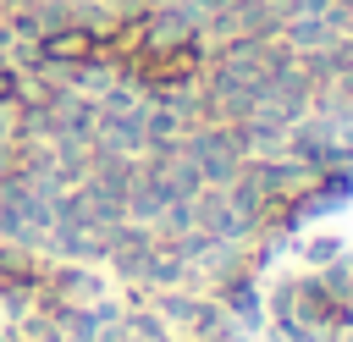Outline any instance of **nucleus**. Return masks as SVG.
<instances>
[]
</instances>
